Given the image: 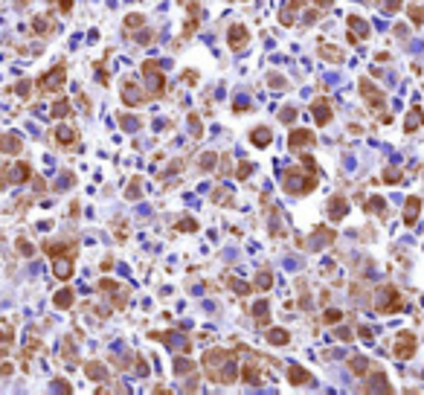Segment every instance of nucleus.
Masks as SVG:
<instances>
[{"instance_id":"37998d69","label":"nucleus","mask_w":424,"mask_h":395,"mask_svg":"<svg viewBox=\"0 0 424 395\" xmlns=\"http://www.w3.org/2000/svg\"><path fill=\"white\" fill-rule=\"evenodd\" d=\"M250 171H253V166L244 160L241 166H238V171H235V178H238V180H247V178H250Z\"/></svg>"},{"instance_id":"49530a36","label":"nucleus","mask_w":424,"mask_h":395,"mask_svg":"<svg viewBox=\"0 0 424 395\" xmlns=\"http://www.w3.org/2000/svg\"><path fill=\"white\" fill-rule=\"evenodd\" d=\"M230 285H233L235 294H250V285H247V282H241V279H233Z\"/></svg>"},{"instance_id":"dca6fc26","label":"nucleus","mask_w":424,"mask_h":395,"mask_svg":"<svg viewBox=\"0 0 424 395\" xmlns=\"http://www.w3.org/2000/svg\"><path fill=\"white\" fill-rule=\"evenodd\" d=\"M44 253H50L53 259H58V256H76V242H64V244H47L44 242Z\"/></svg>"},{"instance_id":"c85d7f7f","label":"nucleus","mask_w":424,"mask_h":395,"mask_svg":"<svg viewBox=\"0 0 424 395\" xmlns=\"http://www.w3.org/2000/svg\"><path fill=\"white\" fill-rule=\"evenodd\" d=\"M320 53H323V58L325 61H331V64H340L343 61V53H340V50H337V47H320Z\"/></svg>"},{"instance_id":"aec40b11","label":"nucleus","mask_w":424,"mask_h":395,"mask_svg":"<svg viewBox=\"0 0 424 395\" xmlns=\"http://www.w3.org/2000/svg\"><path fill=\"white\" fill-rule=\"evenodd\" d=\"M32 29H35V35H50V32H53V24H50V18H47V15H35V18H32Z\"/></svg>"},{"instance_id":"bb28decb","label":"nucleus","mask_w":424,"mask_h":395,"mask_svg":"<svg viewBox=\"0 0 424 395\" xmlns=\"http://www.w3.org/2000/svg\"><path fill=\"white\" fill-rule=\"evenodd\" d=\"M349 369H352L354 375H366V372L372 369V360L369 358H352L349 360Z\"/></svg>"},{"instance_id":"bf43d9fd","label":"nucleus","mask_w":424,"mask_h":395,"mask_svg":"<svg viewBox=\"0 0 424 395\" xmlns=\"http://www.w3.org/2000/svg\"><path fill=\"white\" fill-rule=\"evenodd\" d=\"M20 96H29V81H18V87H15Z\"/></svg>"},{"instance_id":"2f4dec72","label":"nucleus","mask_w":424,"mask_h":395,"mask_svg":"<svg viewBox=\"0 0 424 395\" xmlns=\"http://www.w3.org/2000/svg\"><path fill=\"white\" fill-rule=\"evenodd\" d=\"M366 389H378V392H392V386L387 384V375H384V372H378V375H375V384H369Z\"/></svg>"},{"instance_id":"473e14b6","label":"nucleus","mask_w":424,"mask_h":395,"mask_svg":"<svg viewBox=\"0 0 424 395\" xmlns=\"http://www.w3.org/2000/svg\"><path fill=\"white\" fill-rule=\"evenodd\" d=\"M253 317H256V323L267 325V302H256L253 305Z\"/></svg>"},{"instance_id":"a878e982","label":"nucleus","mask_w":424,"mask_h":395,"mask_svg":"<svg viewBox=\"0 0 424 395\" xmlns=\"http://www.w3.org/2000/svg\"><path fill=\"white\" fill-rule=\"evenodd\" d=\"M314 238L317 242L311 247H323V244H331L334 242V230H325V227H317L314 230Z\"/></svg>"},{"instance_id":"c9c22d12","label":"nucleus","mask_w":424,"mask_h":395,"mask_svg":"<svg viewBox=\"0 0 424 395\" xmlns=\"http://www.w3.org/2000/svg\"><path fill=\"white\" fill-rule=\"evenodd\" d=\"M366 212H378V215H381V212H384V198L372 195L369 201H366Z\"/></svg>"},{"instance_id":"a18cd8bd","label":"nucleus","mask_w":424,"mask_h":395,"mask_svg":"<svg viewBox=\"0 0 424 395\" xmlns=\"http://www.w3.org/2000/svg\"><path fill=\"white\" fill-rule=\"evenodd\" d=\"M279 119H282V122H294V119H297V108H282L279 111Z\"/></svg>"},{"instance_id":"7ed1b4c3","label":"nucleus","mask_w":424,"mask_h":395,"mask_svg":"<svg viewBox=\"0 0 424 395\" xmlns=\"http://www.w3.org/2000/svg\"><path fill=\"white\" fill-rule=\"evenodd\" d=\"M375 305H378L381 314H398V311L404 308V299H401V294H398L392 285H384L378 291V302H375Z\"/></svg>"},{"instance_id":"6ab92c4d","label":"nucleus","mask_w":424,"mask_h":395,"mask_svg":"<svg viewBox=\"0 0 424 395\" xmlns=\"http://www.w3.org/2000/svg\"><path fill=\"white\" fill-rule=\"evenodd\" d=\"M421 122H424L421 108H413L410 114H407V119H404V131H410V134H413L415 128H421Z\"/></svg>"},{"instance_id":"5701e85b","label":"nucleus","mask_w":424,"mask_h":395,"mask_svg":"<svg viewBox=\"0 0 424 395\" xmlns=\"http://www.w3.org/2000/svg\"><path fill=\"white\" fill-rule=\"evenodd\" d=\"M267 343H273V346H288L291 334L285 332V328H271V332H267Z\"/></svg>"},{"instance_id":"3c124183","label":"nucleus","mask_w":424,"mask_h":395,"mask_svg":"<svg viewBox=\"0 0 424 395\" xmlns=\"http://www.w3.org/2000/svg\"><path fill=\"white\" fill-rule=\"evenodd\" d=\"M384 9H387L389 15H392V12L401 9V0H384Z\"/></svg>"},{"instance_id":"20e7f679","label":"nucleus","mask_w":424,"mask_h":395,"mask_svg":"<svg viewBox=\"0 0 424 395\" xmlns=\"http://www.w3.org/2000/svg\"><path fill=\"white\" fill-rule=\"evenodd\" d=\"M415 346H418V340H415L413 332H398L395 343H392V355H395L398 360H407V358L415 355Z\"/></svg>"},{"instance_id":"a211bd4d","label":"nucleus","mask_w":424,"mask_h":395,"mask_svg":"<svg viewBox=\"0 0 424 395\" xmlns=\"http://www.w3.org/2000/svg\"><path fill=\"white\" fill-rule=\"evenodd\" d=\"M250 140H253V145H256V148H267V145H271V140H273V134H271V128H256V131H253L250 134Z\"/></svg>"},{"instance_id":"f704fd0d","label":"nucleus","mask_w":424,"mask_h":395,"mask_svg":"<svg viewBox=\"0 0 424 395\" xmlns=\"http://www.w3.org/2000/svg\"><path fill=\"white\" fill-rule=\"evenodd\" d=\"M340 320H343V311H337V308H328V311H323V323L337 325Z\"/></svg>"},{"instance_id":"72a5a7b5","label":"nucleus","mask_w":424,"mask_h":395,"mask_svg":"<svg viewBox=\"0 0 424 395\" xmlns=\"http://www.w3.org/2000/svg\"><path fill=\"white\" fill-rule=\"evenodd\" d=\"M215 160H218V154H215V151L200 154V171H212V169H215Z\"/></svg>"},{"instance_id":"6e6552de","label":"nucleus","mask_w":424,"mask_h":395,"mask_svg":"<svg viewBox=\"0 0 424 395\" xmlns=\"http://www.w3.org/2000/svg\"><path fill=\"white\" fill-rule=\"evenodd\" d=\"M349 215V201L343 195H331L328 198V218L331 221H343Z\"/></svg>"},{"instance_id":"13d9d810","label":"nucleus","mask_w":424,"mask_h":395,"mask_svg":"<svg viewBox=\"0 0 424 395\" xmlns=\"http://www.w3.org/2000/svg\"><path fill=\"white\" fill-rule=\"evenodd\" d=\"M137 24H143V15H128L125 27H137Z\"/></svg>"},{"instance_id":"393cba45","label":"nucleus","mask_w":424,"mask_h":395,"mask_svg":"<svg viewBox=\"0 0 424 395\" xmlns=\"http://www.w3.org/2000/svg\"><path fill=\"white\" fill-rule=\"evenodd\" d=\"M0 145H3V151L6 154H15V151H20V137L18 134H3Z\"/></svg>"},{"instance_id":"f3484780","label":"nucleus","mask_w":424,"mask_h":395,"mask_svg":"<svg viewBox=\"0 0 424 395\" xmlns=\"http://www.w3.org/2000/svg\"><path fill=\"white\" fill-rule=\"evenodd\" d=\"M84 372H87V378H91V381H96V384L108 381V366H105V363H99V360H91V363L84 366Z\"/></svg>"},{"instance_id":"c756f323","label":"nucleus","mask_w":424,"mask_h":395,"mask_svg":"<svg viewBox=\"0 0 424 395\" xmlns=\"http://www.w3.org/2000/svg\"><path fill=\"white\" fill-rule=\"evenodd\" d=\"M70 102H67V99H61V102H55L53 105V111H50V117L53 119H61V117H70Z\"/></svg>"},{"instance_id":"412c9836","label":"nucleus","mask_w":424,"mask_h":395,"mask_svg":"<svg viewBox=\"0 0 424 395\" xmlns=\"http://www.w3.org/2000/svg\"><path fill=\"white\" fill-rule=\"evenodd\" d=\"M288 381H291L294 386H302V384H311V375H308L305 369L291 366V369H288Z\"/></svg>"},{"instance_id":"de8ad7c7","label":"nucleus","mask_w":424,"mask_h":395,"mask_svg":"<svg viewBox=\"0 0 424 395\" xmlns=\"http://www.w3.org/2000/svg\"><path fill=\"white\" fill-rule=\"evenodd\" d=\"M334 337H337V340H343V343H352L354 340V334L349 332V328H337V332H334Z\"/></svg>"},{"instance_id":"ddd939ff","label":"nucleus","mask_w":424,"mask_h":395,"mask_svg":"<svg viewBox=\"0 0 424 395\" xmlns=\"http://www.w3.org/2000/svg\"><path fill=\"white\" fill-rule=\"evenodd\" d=\"M227 41H230V47H233V50H244V44L250 41V32H247L241 24H235V27H230V35H227Z\"/></svg>"},{"instance_id":"2eb2a0df","label":"nucleus","mask_w":424,"mask_h":395,"mask_svg":"<svg viewBox=\"0 0 424 395\" xmlns=\"http://www.w3.org/2000/svg\"><path fill=\"white\" fill-rule=\"evenodd\" d=\"M311 111H314L317 125H328V122H331V105H328L325 99H317L314 105H311Z\"/></svg>"},{"instance_id":"9d476101","label":"nucleus","mask_w":424,"mask_h":395,"mask_svg":"<svg viewBox=\"0 0 424 395\" xmlns=\"http://www.w3.org/2000/svg\"><path fill=\"white\" fill-rule=\"evenodd\" d=\"M73 259L70 256H58V259H53V276L61 279V282H67V279L73 276Z\"/></svg>"},{"instance_id":"4be33fe9","label":"nucleus","mask_w":424,"mask_h":395,"mask_svg":"<svg viewBox=\"0 0 424 395\" xmlns=\"http://www.w3.org/2000/svg\"><path fill=\"white\" fill-rule=\"evenodd\" d=\"M349 29H354V35L358 38L369 35V24H366L363 18H358V15H349Z\"/></svg>"},{"instance_id":"39448f33","label":"nucleus","mask_w":424,"mask_h":395,"mask_svg":"<svg viewBox=\"0 0 424 395\" xmlns=\"http://www.w3.org/2000/svg\"><path fill=\"white\" fill-rule=\"evenodd\" d=\"M119 96H122V102H125L128 108H140L145 102V93L140 90V84H137L134 79H125L122 81V87H119Z\"/></svg>"},{"instance_id":"052dcab7","label":"nucleus","mask_w":424,"mask_h":395,"mask_svg":"<svg viewBox=\"0 0 424 395\" xmlns=\"http://www.w3.org/2000/svg\"><path fill=\"white\" fill-rule=\"evenodd\" d=\"M53 389H55V392H70V386H67V384H61V381H55V384H53Z\"/></svg>"},{"instance_id":"e433bc0d","label":"nucleus","mask_w":424,"mask_h":395,"mask_svg":"<svg viewBox=\"0 0 424 395\" xmlns=\"http://www.w3.org/2000/svg\"><path fill=\"white\" fill-rule=\"evenodd\" d=\"M410 20H413L415 27H421V24H424V6L413 3V6H410Z\"/></svg>"},{"instance_id":"8fccbe9b","label":"nucleus","mask_w":424,"mask_h":395,"mask_svg":"<svg viewBox=\"0 0 424 395\" xmlns=\"http://www.w3.org/2000/svg\"><path fill=\"white\" fill-rule=\"evenodd\" d=\"M177 230H186V233H195V230H198V221H192V218H186V221H181V224H177Z\"/></svg>"},{"instance_id":"ea45409f","label":"nucleus","mask_w":424,"mask_h":395,"mask_svg":"<svg viewBox=\"0 0 424 395\" xmlns=\"http://www.w3.org/2000/svg\"><path fill=\"white\" fill-rule=\"evenodd\" d=\"M140 178H134L131 180V183H128V192H125V198H131V201H134V198H140Z\"/></svg>"},{"instance_id":"5fc2aeb1","label":"nucleus","mask_w":424,"mask_h":395,"mask_svg":"<svg viewBox=\"0 0 424 395\" xmlns=\"http://www.w3.org/2000/svg\"><path fill=\"white\" fill-rule=\"evenodd\" d=\"M183 81H186V84H198V73H195V70L183 73Z\"/></svg>"},{"instance_id":"79ce46f5","label":"nucleus","mask_w":424,"mask_h":395,"mask_svg":"<svg viewBox=\"0 0 424 395\" xmlns=\"http://www.w3.org/2000/svg\"><path fill=\"white\" fill-rule=\"evenodd\" d=\"M117 282H114V279H102V282H99V291H102V294H117Z\"/></svg>"},{"instance_id":"423d86ee","label":"nucleus","mask_w":424,"mask_h":395,"mask_svg":"<svg viewBox=\"0 0 424 395\" xmlns=\"http://www.w3.org/2000/svg\"><path fill=\"white\" fill-rule=\"evenodd\" d=\"M64 76H67V67H64V64H55L53 70L41 79V90H61L64 87Z\"/></svg>"},{"instance_id":"4c0bfd02","label":"nucleus","mask_w":424,"mask_h":395,"mask_svg":"<svg viewBox=\"0 0 424 395\" xmlns=\"http://www.w3.org/2000/svg\"><path fill=\"white\" fill-rule=\"evenodd\" d=\"M119 122H122V128H125V131H137V128H140V119H134V117H128V114H119Z\"/></svg>"},{"instance_id":"b1692460","label":"nucleus","mask_w":424,"mask_h":395,"mask_svg":"<svg viewBox=\"0 0 424 395\" xmlns=\"http://www.w3.org/2000/svg\"><path fill=\"white\" fill-rule=\"evenodd\" d=\"M55 140H58V145H70L76 140V131L70 125H58L55 128Z\"/></svg>"},{"instance_id":"1a4fd4ad","label":"nucleus","mask_w":424,"mask_h":395,"mask_svg":"<svg viewBox=\"0 0 424 395\" xmlns=\"http://www.w3.org/2000/svg\"><path fill=\"white\" fill-rule=\"evenodd\" d=\"M29 178H32V169H29V163H18V166L6 169V174H3V183H27Z\"/></svg>"},{"instance_id":"f8f14e48","label":"nucleus","mask_w":424,"mask_h":395,"mask_svg":"<svg viewBox=\"0 0 424 395\" xmlns=\"http://www.w3.org/2000/svg\"><path fill=\"white\" fill-rule=\"evenodd\" d=\"M418 212H421V198L418 195H410L404 204V224L413 227L415 221H418Z\"/></svg>"},{"instance_id":"a19ab883","label":"nucleus","mask_w":424,"mask_h":395,"mask_svg":"<svg viewBox=\"0 0 424 395\" xmlns=\"http://www.w3.org/2000/svg\"><path fill=\"white\" fill-rule=\"evenodd\" d=\"M189 131H192V137H200V134H204V128H200V119L195 117V114H189Z\"/></svg>"},{"instance_id":"4468645a","label":"nucleus","mask_w":424,"mask_h":395,"mask_svg":"<svg viewBox=\"0 0 424 395\" xmlns=\"http://www.w3.org/2000/svg\"><path fill=\"white\" fill-rule=\"evenodd\" d=\"M288 145L294 148V151H299L302 145H314V134H311V131H305V128H297V131H291Z\"/></svg>"},{"instance_id":"6e6d98bb","label":"nucleus","mask_w":424,"mask_h":395,"mask_svg":"<svg viewBox=\"0 0 424 395\" xmlns=\"http://www.w3.org/2000/svg\"><path fill=\"white\" fill-rule=\"evenodd\" d=\"M18 250L24 253V256H32V244H27L24 238H20V242H18Z\"/></svg>"},{"instance_id":"864d4df0","label":"nucleus","mask_w":424,"mask_h":395,"mask_svg":"<svg viewBox=\"0 0 424 395\" xmlns=\"http://www.w3.org/2000/svg\"><path fill=\"white\" fill-rule=\"evenodd\" d=\"M384 180H387V183H398V180H401V174H398L395 169H389L387 174H384Z\"/></svg>"},{"instance_id":"680f3d73","label":"nucleus","mask_w":424,"mask_h":395,"mask_svg":"<svg viewBox=\"0 0 424 395\" xmlns=\"http://www.w3.org/2000/svg\"><path fill=\"white\" fill-rule=\"evenodd\" d=\"M58 9H61V12H70V9H73V0H58Z\"/></svg>"},{"instance_id":"e2e57ef3","label":"nucleus","mask_w":424,"mask_h":395,"mask_svg":"<svg viewBox=\"0 0 424 395\" xmlns=\"http://www.w3.org/2000/svg\"><path fill=\"white\" fill-rule=\"evenodd\" d=\"M317 6H325V9H328V6H331V0H314Z\"/></svg>"},{"instance_id":"cd10ccee","label":"nucleus","mask_w":424,"mask_h":395,"mask_svg":"<svg viewBox=\"0 0 424 395\" xmlns=\"http://www.w3.org/2000/svg\"><path fill=\"white\" fill-rule=\"evenodd\" d=\"M53 302H55V308H70L73 305V291L70 288H61V291L53 296Z\"/></svg>"},{"instance_id":"c03bdc74","label":"nucleus","mask_w":424,"mask_h":395,"mask_svg":"<svg viewBox=\"0 0 424 395\" xmlns=\"http://www.w3.org/2000/svg\"><path fill=\"white\" fill-rule=\"evenodd\" d=\"M212 201H215V204H230V192H227L224 186H221V189H215V195H212Z\"/></svg>"},{"instance_id":"9b49d317","label":"nucleus","mask_w":424,"mask_h":395,"mask_svg":"<svg viewBox=\"0 0 424 395\" xmlns=\"http://www.w3.org/2000/svg\"><path fill=\"white\" fill-rule=\"evenodd\" d=\"M361 93H363V99L369 102L372 108H381V105H384V93H381L369 79H361Z\"/></svg>"},{"instance_id":"603ef678","label":"nucleus","mask_w":424,"mask_h":395,"mask_svg":"<svg viewBox=\"0 0 424 395\" xmlns=\"http://www.w3.org/2000/svg\"><path fill=\"white\" fill-rule=\"evenodd\" d=\"M134 366H137V372H140V375H148V363H145V358H143V355L137 358V363H134Z\"/></svg>"},{"instance_id":"4d7b16f0","label":"nucleus","mask_w":424,"mask_h":395,"mask_svg":"<svg viewBox=\"0 0 424 395\" xmlns=\"http://www.w3.org/2000/svg\"><path fill=\"white\" fill-rule=\"evenodd\" d=\"M358 334H361L363 340H372V337H375V332H372L369 325H361V332H358Z\"/></svg>"},{"instance_id":"f257e3e1","label":"nucleus","mask_w":424,"mask_h":395,"mask_svg":"<svg viewBox=\"0 0 424 395\" xmlns=\"http://www.w3.org/2000/svg\"><path fill=\"white\" fill-rule=\"evenodd\" d=\"M282 186H285L288 195H308L317 186V178H314V171L302 174V169H288L282 174Z\"/></svg>"},{"instance_id":"7c9ffc66","label":"nucleus","mask_w":424,"mask_h":395,"mask_svg":"<svg viewBox=\"0 0 424 395\" xmlns=\"http://www.w3.org/2000/svg\"><path fill=\"white\" fill-rule=\"evenodd\" d=\"M256 288H259V291H271L273 288V273L271 270H262V273L256 276Z\"/></svg>"},{"instance_id":"0eeeda50","label":"nucleus","mask_w":424,"mask_h":395,"mask_svg":"<svg viewBox=\"0 0 424 395\" xmlns=\"http://www.w3.org/2000/svg\"><path fill=\"white\" fill-rule=\"evenodd\" d=\"M259 358H262V355L250 358L247 363H244V369H241V378H244V381H247L250 386H256V384H262V381H264L262 369H259Z\"/></svg>"},{"instance_id":"09e8293b","label":"nucleus","mask_w":424,"mask_h":395,"mask_svg":"<svg viewBox=\"0 0 424 395\" xmlns=\"http://www.w3.org/2000/svg\"><path fill=\"white\" fill-rule=\"evenodd\" d=\"M267 79H271V87H279V90H285V87H288V81L282 79V76H276V73H271Z\"/></svg>"},{"instance_id":"f03ea898","label":"nucleus","mask_w":424,"mask_h":395,"mask_svg":"<svg viewBox=\"0 0 424 395\" xmlns=\"http://www.w3.org/2000/svg\"><path fill=\"white\" fill-rule=\"evenodd\" d=\"M143 76H145V84H148V96L157 99L166 93V76H163L160 70V61H154V58H148V61L143 64Z\"/></svg>"},{"instance_id":"58836bf2","label":"nucleus","mask_w":424,"mask_h":395,"mask_svg":"<svg viewBox=\"0 0 424 395\" xmlns=\"http://www.w3.org/2000/svg\"><path fill=\"white\" fill-rule=\"evenodd\" d=\"M174 369H177V375H183V372H195V363H192V360L177 358V360H174Z\"/></svg>"}]
</instances>
